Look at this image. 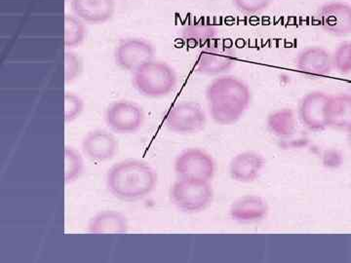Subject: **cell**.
<instances>
[{
    "label": "cell",
    "instance_id": "6da1fadb",
    "mask_svg": "<svg viewBox=\"0 0 351 263\" xmlns=\"http://www.w3.org/2000/svg\"><path fill=\"white\" fill-rule=\"evenodd\" d=\"M206 100L210 114L217 124L232 125L250 105V88L234 76H219L208 85Z\"/></svg>",
    "mask_w": 351,
    "mask_h": 263
},
{
    "label": "cell",
    "instance_id": "7a4b0ae2",
    "mask_svg": "<svg viewBox=\"0 0 351 263\" xmlns=\"http://www.w3.org/2000/svg\"><path fill=\"white\" fill-rule=\"evenodd\" d=\"M157 174L149 164L127 159L114 164L107 174V188L113 197L134 202L151 195L156 188Z\"/></svg>",
    "mask_w": 351,
    "mask_h": 263
},
{
    "label": "cell",
    "instance_id": "3957f363",
    "mask_svg": "<svg viewBox=\"0 0 351 263\" xmlns=\"http://www.w3.org/2000/svg\"><path fill=\"white\" fill-rule=\"evenodd\" d=\"M177 75L172 66L164 62H147L133 71L132 83L138 93L147 98H162L174 91Z\"/></svg>",
    "mask_w": 351,
    "mask_h": 263
},
{
    "label": "cell",
    "instance_id": "277c9868",
    "mask_svg": "<svg viewBox=\"0 0 351 263\" xmlns=\"http://www.w3.org/2000/svg\"><path fill=\"white\" fill-rule=\"evenodd\" d=\"M214 190L210 181L179 179L170 189L171 202L184 213L195 214L211 205Z\"/></svg>",
    "mask_w": 351,
    "mask_h": 263
},
{
    "label": "cell",
    "instance_id": "5b68a950",
    "mask_svg": "<svg viewBox=\"0 0 351 263\" xmlns=\"http://www.w3.org/2000/svg\"><path fill=\"white\" fill-rule=\"evenodd\" d=\"M174 170L179 179L210 181L216 173V163L208 152L188 149L176 158Z\"/></svg>",
    "mask_w": 351,
    "mask_h": 263
},
{
    "label": "cell",
    "instance_id": "8992f818",
    "mask_svg": "<svg viewBox=\"0 0 351 263\" xmlns=\"http://www.w3.org/2000/svg\"><path fill=\"white\" fill-rule=\"evenodd\" d=\"M207 117L201 105L195 101L177 103L166 115L165 125L168 130L181 135H191L202 131Z\"/></svg>",
    "mask_w": 351,
    "mask_h": 263
},
{
    "label": "cell",
    "instance_id": "52a82bcc",
    "mask_svg": "<svg viewBox=\"0 0 351 263\" xmlns=\"http://www.w3.org/2000/svg\"><path fill=\"white\" fill-rule=\"evenodd\" d=\"M108 128L117 134H134L142 128L145 112L137 103L117 101L108 105L105 112Z\"/></svg>",
    "mask_w": 351,
    "mask_h": 263
},
{
    "label": "cell",
    "instance_id": "ba28073f",
    "mask_svg": "<svg viewBox=\"0 0 351 263\" xmlns=\"http://www.w3.org/2000/svg\"><path fill=\"white\" fill-rule=\"evenodd\" d=\"M237 62V52L225 44H209L200 51L195 73L203 75H221L230 71Z\"/></svg>",
    "mask_w": 351,
    "mask_h": 263
},
{
    "label": "cell",
    "instance_id": "9c48e42d",
    "mask_svg": "<svg viewBox=\"0 0 351 263\" xmlns=\"http://www.w3.org/2000/svg\"><path fill=\"white\" fill-rule=\"evenodd\" d=\"M154 48L143 38H131L120 41L114 51L115 64L127 71H135L154 60Z\"/></svg>",
    "mask_w": 351,
    "mask_h": 263
},
{
    "label": "cell",
    "instance_id": "30bf717a",
    "mask_svg": "<svg viewBox=\"0 0 351 263\" xmlns=\"http://www.w3.org/2000/svg\"><path fill=\"white\" fill-rule=\"evenodd\" d=\"M318 24L335 36L351 34V5L346 2H328L317 11Z\"/></svg>",
    "mask_w": 351,
    "mask_h": 263
},
{
    "label": "cell",
    "instance_id": "8fae6325",
    "mask_svg": "<svg viewBox=\"0 0 351 263\" xmlns=\"http://www.w3.org/2000/svg\"><path fill=\"white\" fill-rule=\"evenodd\" d=\"M83 154L93 162L112 160L119 151V140L112 133L104 129L90 131L82 140Z\"/></svg>",
    "mask_w": 351,
    "mask_h": 263
},
{
    "label": "cell",
    "instance_id": "7c38bea8",
    "mask_svg": "<svg viewBox=\"0 0 351 263\" xmlns=\"http://www.w3.org/2000/svg\"><path fill=\"white\" fill-rule=\"evenodd\" d=\"M329 95L315 91L306 94L300 101L299 117L308 130L320 132L327 128L325 108Z\"/></svg>",
    "mask_w": 351,
    "mask_h": 263
},
{
    "label": "cell",
    "instance_id": "4fadbf2b",
    "mask_svg": "<svg viewBox=\"0 0 351 263\" xmlns=\"http://www.w3.org/2000/svg\"><path fill=\"white\" fill-rule=\"evenodd\" d=\"M71 5L75 16L92 25L107 23L115 12V0H71Z\"/></svg>",
    "mask_w": 351,
    "mask_h": 263
},
{
    "label": "cell",
    "instance_id": "5bb4252c",
    "mask_svg": "<svg viewBox=\"0 0 351 263\" xmlns=\"http://www.w3.org/2000/svg\"><path fill=\"white\" fill-rule=\"evenodd\" d=\"M267 201L258 195H246L232 203L230 216L240 223H253L263 221L269 214Z\"/></svg>",
    "mask_w": 351,
    "mask_h": 263
},
{
    "label": "cell",
    "instance_id": "9a60e30c",
    "mask_svg": "<svg viewBox=\"0 0 351 263\" xmlns=\"http://www.w3.org/2000/svg\"><path fill=\"white\" fill-rule=\"evenodd\" d=\"M295 66L301 73L311 76H326L331 73L332 66V55L324 48L313 46L300 53Z\"/></svg>",
    "mask_w": 351,
    "mask_h": 263
},
{
    "label": "cell",
    "instance_id": "2e32d148",
    "mask_svg": "<svg viewBox=\"0 0 351 263\" xmlns=\"http://www.w3.org/2000/svg\"><path fill=\"white\" fill-rule=\"evenodd\" d=\"M265 167V159L255 151H244L233 157L230 164V175L233 181L250 184L260 177Z\"/></svg>",
    "mask_w": 351,
    "mask_h": 263
},
{
    "label": "cell",
    "instance_id": "e0dca14e",
    "mask_svg": "<svg viewBox=\"0 0 351 263\" xmlns=\"http://www.w3.org/2000/svg\"><path fill=\"white\" fill-rule=\"evenodd\" d=\"M325 118L327 127L348 130L351 126V95L329 96L325 108Z\"/></svg>",
    "mask_w": 351,
    "mask_h": 263
},
{
    "label": "cell",
    "instance_id": "ac0fdd59",
    "mask_svg": "<svg viewBox=\"0 0 351 263\" xmlns=\"http://www.w3.org/2000/svg\"><path fill=\"white\" fill-rule=\"evenodd\" d=\"M128 219L115 211H103L95 214L88 223V230L94 234H121L128 231Z\"/></svg>",
    "mask_w": 351,
    "mask_h": 263
},
{
    "label": "cell",
    "instance_id": "d6986e66",
    "mask_svg": "<svg viewBox=\"0 0 351 263\" xmlns=\"http://www.w3.org/2000/svg\"><path fill=\"white\" fill-rule=\"evenodd\" d=\"M218 34L216 25L204 21H195L182 27V38L191 47H205L216 39Z\"/></svg>",
    "mask_w": 351,
    "mask_h": 263
},
{
    "label": "cell",
    "instance_id": "ffe728a7",
    "mask_svg": "<svg viewBox=\"0 0 351 263\" xmlns=\"http://www.w3.org/2000/svg\"><path fill=\"white\" fill-rule=\"evenodd\" d=\"M297 117L291 108L277 110L267 117V128L278 138L291 137L297 129Z\"/></svg>",
    "mask_w": 351,
    "mask_h": 263
},
{
    "label": "cell",
    "instance_id": "44dd1931",
    "mask_svg": "<svg viewBox=\"0 0 351 263\" xmlns=\"http://www.w3.org/2000/svg\"><path fill=\"white\" fill-rule=\"evenodd\" d=\"M85 22L75 14H66L64 16V47L73 49L84 42L87 36Z\"/></svg>",
    "mask_w": 351,
    "mask_h": 263
},
{
    "label": "cell",
    "instance_id": "7402d4cb",
    "mask_svg": "<svg viewBox=\"0 0 351 263\" xmlns=\"http://www.w3.org/2000/svg\"><path fill=\"white\" fill-rule=\"evenodd\" d=\"M84 172L83 157L73 147L66 145L64 149V184L77 181Z\"/></svg>",
    "mask_w": 351,
    "mask_h": 263
},
{
    "label": "cell",
    "instance_id": "603a6c76",
    "mask_svg": "<svg viewBox=\"0 0 351 263\" xmlns=\"http://www.w3.org/2000/svg\"><path fill=\"white\" fill-rule=\"evenodd\" d=\"M332 66L341 75L351 73V41L343 42L332 55Z\"/></svg>",
    "mask_w": 351,
    "mask_h": 263
},
{
    "label": "cell",
    "instance_id": "cb8c5ba5",
    "mask_svg": "<svg viewBox=\"0 0 351 263\" xmlns=\"http://www.w3.org/2000/svg\"><path fill=\"white\" fill-rule=\"evenodd\" d=\"M83 63L82 58L71 50L64 52V82L66 84L75 82L82 75Z\"/></svg>",
    "mask_w": 351,
    "mask_h": 263
},
{
    "label": "cell",
    "instance_id": "d4e9b609",
    "mask_svg": "<svg viewBox=\"0 0 351 263\" xmlns=\"http://www.w3.org/2000/svg\"><path fill=\"white\" fill-rule=\"evenodd\" d=\"M84 110V101L80 96L71 92L64 94V121L71 123L82 115Z\"/></svg>",
    "mask_w": 351,
    "mask_h": 263
},
{
    "label": "cell",
    "instance_id": "484cf974",
    "mask_svg": "<svg viewBox=\"0 0 351 263\" xmlns=\"http://www.w3.org/2000/svg\"><path fill=\"white\" fill-rule=\"evenodd\" d=\"M271 0H233L235 7L244 13L255 14L265 11Z\"/></svg>",
    "mask_w": 351,
    "mask_h": 263
},
{
    "label": "cell",
    "instance_id": "4316f807",
    "mask_svg": "<svg viewBox=\"0 0 351 263\" xmlns=\"http://www.w3.org/2000/svg\"><path fill=\"white\" fill-rule=\"evenodd\" d=\"M348 142H350V144L351 145V126L350 127V128L348 129Z\"/></svg>",
    "mask_w": 351,
    "mask_h": 263
}]
</instances>
